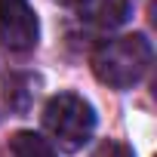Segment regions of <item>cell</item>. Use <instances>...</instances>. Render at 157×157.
Returning a JSON list of instances; mask_svg holds the SVG:
<instances>
[{
	"mask_svg": "<svg viewBox=\"0 0 157 157\" xmlns=\"http://www.w3.org/2000/svg\"><path fill=\"white\" fill-rule=\"evenodd\" d=\"M43 129L65 151H80L96 132V111L77 93H59L43 108Z\"/></svg>",
	"mask_w": 157,
	"mask_h": 157,
	"instance_id": "2",
	"label": "cell"
},
{
	"mask_svg": "<svg viewBox=\"0 0 157 157\" xmlns=\"http://www.w3.org/2000/svg\"><path fill=\"white\" fill-rule=\"evenodd\" d=\"M154 49L145 34H123L102 40L93 52V74L111 90H132L145 80Z\"/></svg>",
	"mask_w": 157,
	"mask_h": 157,
	"instance_id": "1",
	"label": "cell"
},
{
	"mask_svg": "<svg viewBox=\"0 0 157 157\" xmlns=\"http://www.w3.org/2000/svg\"><path fill=\"white\" fill-rule=\"evenodd\" d=\"M10 151L13 157H59L52 142L43 139L40 132H31V129H22L10 139Z\"/></svg>",
	"mask_w": 157,
	"mask_h": 157,
	"instance_id": "5",
	"label": "cell"
},
{
	"mask_svg": "<svg viewBox=\"0 0 157 157\" xmlns=\"http://www.w3.org/2000/svg\"><path fill=\"white\" fill-rule=\"evenodd\" d=\"M90 157H136V154H132V148H126L123 142H111V139H108V142H102Z\"/></svg>",
	"mask_w": 157,
	"mask_h": 157,
	"instance_id": "6",
	"label": "cell"
},
{
	"mask_svg": "<svg viewBox=\"0 0 157 157\" xmlns=\"http://www.w3.org/2000/svg\"><path fill=\"white\" fill-rule=\"evenodd\" d=\"M0 40L19 52L37 46L40 22L28 0H0Z\"/></svg>",
	"mask_w": 157,
	"mask_h": 157,
	"instance_id": "3",
	"label": "cell"
},
{
	"mask_svg": "<svg viewBox=\"0 0 157 157\" xmlns=\"http://www.w3.org/2000/svg\"><path fill=\"white\" fill-rule=\"evenodd\" d=\"M59 3H80V0H59Z\"/></svg>",
	"mask_w": 157,
	"mask_h": 157,
	"instance_id": "7",
	"label": "cell"
},
{
	"mask_svg": "<svg viewBox=\"0 0 157 157\" xmlns=\"http://www.w3.org/2000/svg\"><path fill=\"white\" fill-rule=\"evenodd\" d=\"M80 16L111 31L129 19V0H80Z\"/></svg>",
	"mask_w": 157,
	"mask_h": 157,
	"instance_id": "4",
	"label": "cell"
}]
</instances>
